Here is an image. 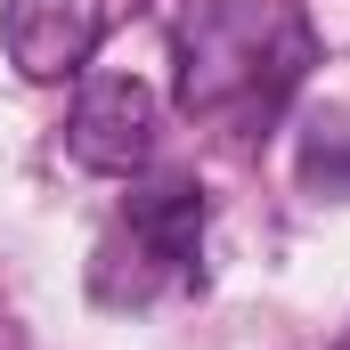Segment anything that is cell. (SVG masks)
<instances>
[{
    "label": "cell",
    "mask_w": 350,
    "mask_h": 350,
    "mask_svg": "<svg viewBox=\"0 0 350 350\" xmlns=\"http://www.w3.org/2000/svg\"><path fill=\"white\" fill-rule=\"evenodd\" d=\"M98 0H8L0 8V49L25 82H66L98 49Z\"/></svg>",
    "instance_id": "3957f363"
},
{
    "label": "cell",
    "mask_w": 350,
    "mask_h": 350,
    "mask_svg": "<svg viewBox=\"0 0 350 350\" xmlns=\"http://www.w3.org/2000/svg\"><path fill=\"white\" fill-rule=\"evenodd\" d=\"M269 33H277V16L253 8V0H212V8H196L187 33H179V98L212 114V106L261 90Z\"/></svg>",
    "instance_id": "6da1fadb"
},
{
    "label": "cell",
    "mask_w": 350,
    "mask_h": 350,
    "mask_svg": "<svg viewBox=\"0 0 350 350\" xmlns=\"http://www.w3.org/2000/svg\"><path fill=\"white\" fill-rule=\"evenodd\" d=\"M342 350H350V334H342Z\"/></svg>",
    "instance_id": "8992f818"
},
{
    "label": "cell",
    "mask_w": 350,
    "mask_h": 350,
    "mask_svg": "<svg viewBox=\"0 0 350 350\" xmlns=\"http://www.w3.org/2000/svg\"><path fill=\"white\" fill-rule=\"evenodd\" d=\"M131 228H139L155 253L187 261L196 237H204V187H196V179H155L147 196H131Z\"/></svg>",
    "instance_id": "277c9868"
},
{
    "label": "cell",
    "mask_w": 350,
    "mask_h": 350,
    "mask_svg": "<svg viewBox=\"0 0 350 350\" xmlns=\"http://www.w3.org/2000/svg\"><path fill=\"white\" fill-rule=\"evenodd\" d=\"M301 179L318 196H342L350 204V98L310 106V122H301Z\"/></svg>",
    "instance_id": "5b68a950"
},
{
    "label": "cell",
    "mask_w": 350,
    "mask_h": 350,
    "mask_svg": "<svg viewBox=\"0 0 350 350\" xmlns=\"http://www.w3.org/2000/svg\"><path fill=\"white\" fill-rule=\"evenodd\" d=\"M66 147L82 172L131 179L147 155H155V90L131 82V74H106L74 98V122H66Z\"/></svg>",
    "instance_id": "7a4b0ae2"
}]
</instances>
